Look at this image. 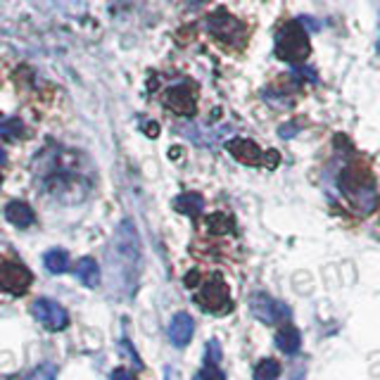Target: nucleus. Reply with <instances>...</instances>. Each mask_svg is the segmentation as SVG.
I'll use <instances>...</instances> for the list:
<instances>
[{
  "label": "nucleus",
  "mask_w": 380,
  "mask_h": 380,
  "mask_svg": "<svg viewBox=\"0 0 380 380\" xmlns=\"http://www.w3.org/2000/svg\"><path fill=\"white\" fill-rule=\"evenodd\" d=\"M226 147H228L230 155H233L235 159H240V162H245V164H259L261 162V150L254 145L252 141L235 138V141H230Z\"/></svg>",
  "instance_id": "10"
},
{
  "label": "nucleus",
  "mask_w": 380,
  "mask_h": 380,
  "mask_svg": "<svg viewBox=\"0 0 380 380\" xmlns=\"http://www.w3.org/2000/svg\"><path fill=\"white\" fill-rule=\"evenodd\" d=\"M164 105L171 112L181 117H193L195 115V95L188 86H176V88H169L164 95Z\"/></svg>",
  "instance_id": "5"
},
{
  "label": "nucleus",
  "mask_w": 380,
  "mask_h": 380,
  "mask_svg": "<svg viewBox=\"0 0 380 380\" xmlns=\"http://www.w3.org/2000/svg\"><path fill=\"white\" fill-rule=\"evenodd\" d=\"M252 311L257 318H261L264 323H276L278 318H287V311L283 305H278L276 300L266 295H257L252 300Z\"/></svg>",
  "instance_id": "8"
},
{
  "label": "nucleus",
  "mask_w": 380,
  "mask_h": 380,
  "mask_svg": "<svg viewBox=\"0 0 380 380\" xmlns=\"http://www.w3.org/2000/svg\"><path fill=\"white\" fill-rule=\"evenodd\" d=\"M76 276L86 287H97L100 285V266L93 257H81L76 264Z\"/></svg>",
  "instance_id": "12"
},
{
  "label": "nucleus",
  "mask_w": 380,
  "mask_h": 380,
  "mask_svg": "<svg viewBox=\"0 0 380 380\" xmlns=\"http://www.w3.org/2000/svg\"><path fill=\"white\" fill-rule=\"evenodd\" d=\"M43 264H45V269L55 276L67 274V269H69V254H67L64 250H50V252H45L43 257Z\"/></svg>",
  "instance_id": "15"
},
{
  "label": "nucleus",
  "mask_w": 380,
  "mask_h": 380,
  "mask_svg": "<svg viewBox=\"0 0 380 380\" xmlns=\"http://www.w3.org/2000/svg\"><path fill=\"white\" fill-rule=\"evenodd\" d=\"M193 331H195L193 316L186 314V311H178V314L171 318V323H169V340L176 347H186L190 342V337H193Z\"/></svg>",
  "instance_id": "7"
},
{
  "label": "nucleus",
  "mask_w": 380,
  "mask_h": 380,
  "mask_svg": "<svg viewBox=\"0 0 380 380\" xmlns=\"http://www.w3.org/2000/svg\"><path fill=\"white\" fill-rule=\"evenodd\" d=\"M195 380H207V376H204V373H202V371H200V373H198V376H195Z\"/></svg>",
  "instance_id": "24"
},
{
  "label": "nucleus",
  "mask_w": 380,
  "mask_h": 380,
  "mask_svg": "<svg viewBox=\"0 0 380 380\" xmlns=\"http://www.w3.org/2000/svg\"><path fill=\"white\" fill-rule=\"evenodd\" d=\"M209 29H212V34L217 36L219 40H228V38H233V36L243 34L240 24L235 22L233 17H226V14H217V17L209 19Z\"/></svg>",
  "instance_id": "11"
},
{
  "label": "nucleus",
  "mask_w": 380,
  "mask_h": 380,
  "mask_svg": "<svg viewBox=\"0 0 380 380\" xmlns=\"http://www.w3.org/2000/svg\"><path fill=\"white\" fill-rule=\"evenodd\" d=\"M34 276L27 266L17 264V261L3 259L0 261V287H5L8 292H14V295H22L27 292V287L32 285Z\"/></svg>",
  "instance_id": "4"
},
{
  "label": "nucleus",
  "mask_w": 380,
  "mask_h": 380,
  "mask_svg": "<svg viewBox=\"0 0 380 380\" xmlns=\"http://www.w3.org/2000/svg\"><path fill=\"white\" fill-rule=\"evenodd\" d=\"M32 314L45 331H64L67 323H69V314L62 305H58L55 300H48V297H38V300L32 305Z\"/></svg>",
  "instance_id": "3"
},
{
  "label": "nucleus",
  "mask_w": 380,
  "mask_h": 380,
  "mask_svg": "<svg viewBox=\"0 0 380 380\" xmlns=\"http://www.w3.org/2000/svg\"><path fill=\"white\" fill-rule=\"evenodd\" d=\"M209 230H212V233H230V230H233V219L228 217V214H224V212H217V214H212V217H209Z\"/></svg>",
  "instance_id": "17"
},
{
  "label": "nucleus",
  "mask_w": 380,
  "mask_h": 380,
  "mask_svg": "<svg viewBox=\"0 0 380 380\" xmlns=\"http://www.w3.org/2000/svg\"><path fill=\"white\" fill-rule=\"evenodd\" d=\"M117 248H119V254L131 264L141 257V240H138V233L131 222H124L117 228Z\"/></svg>",
  "instance_id": "6"
},
{
  "label": "nucleus",
  "mask_w": 380,
  "mask_h": 380,
  "mask_svg": "<svg viewBox=\"0 0 380 380\" xmlns=\"http://www.w3.org/2000/svg\"><path fill=\"white\" fill-rule=\"evenodd\" d=\"M112 380H138V378L131 371H126V368H117V371H112Z\"/></svg>",
  "instance_id": "21"
},
{
  "label": "nucleus",
  "mask_w": 380,
  "mask_h": 380,
  "mask_svg": "<svg viewBox=\"0 0 380 380\" xmlns=\"http://www.w3.org/2000/svg\"><path fill=\"white\" fill-rule=\"evenodd\" d=\"M195 302L202 307L204 311H212V314H226L230 309V292L228 285L224 283L222 276H214L209 283H204L200 287V292L195 295Z\"/></svg>",
  "instance_id": "1"
},
{
  "label": "nucleus",
  "mask_w": 380,
  "mask_h": 380,
  "mask_svg": "<svg viewBox=\"0 0 380 380\" xmlns=\"http://www.w3.org/2000/svg\"><path fill=\"white\" fill-rule=\"evenodd\" d=\"M145 131H147V136H150V138H155L157 133H159V126H157V124H147Z\"/></svg>",
  "instance_id": "22"
},
{
  "label": "nucleus",
  "mask_w": 380,
  "mask_h": 380,
  "mask_svg": "<svg viewBox=\"0 0 380 380\" xmlns=\"http://www.w3.org/2000/svg\"><path fill=\"white\" fill-rule=\"evenodd\" d=\"M3 214H5V219H8L12 226H17V228H29V226L36 222L34 209L29 207L27 202H22V200H12V202H8Z\"/></svg>",
  "instance_id": "9"
},
{
  "label": "nucleus",
  "mask_w": 380,
  "mask_h": 380,
  "mask_svg": "<svg viewBox=\"0 0 380 380\" xmlns=\"http://www.w3.org/2000/svg\"><path fill=\"white\" fill-rule=\"evenodd\" d=\"M186 283H188V285L198 283V274H195V271H193V274H190V276H188V278H186Z\"/></svg>",
  "instance_id": "23"
},
{
  "label": "nucleus",
  "mask_w": 380,
  "mask_h": 380,
  "mask_svg": "<svg viewBox=\"0 0 380 380\" xmlns=\"http://www.w3.org/2000/svg\"><path fill=\"white\" fill-rule=\"evenodd\" d=\"M22 124H19V119H5L0 121V136L3 138H17L22 136Z\"/></svg>",
  "instance_id": "18"
},
{
  "label": "nucleus",
  "mask_w": 380,
  "mask_h": 380,
  "mask_svg": "<svg viewBox=\"0 0 380 380\" xmlns=\"http://www.w3.org/2000/svg\"><path fill=\"white\" fill-rule=\"evenodd\" d=\"M174 207L181 214H186V217H198L204 207V200H202V195H198V193H183L174 200Z\"/></svg>",
  "instance_id": "14"
},
{
  "label": "nucleus",
  "mask_w": 380,
  "mask_h": 380,
  "mask_svg": "<svg viewBox=\"0 0 380 380\" xmlns=\"http://www.w3.org/2000/svg\"><path fill=\"white\" fill-rule=\"evenodd\" d=\"M281 376V364L274 359H261L254 366V380H276Z\"/></svg>",
  "instance_id": "16"
},
{
  "label": "nucleus",
  "mask_w": 380,
  "mask_h": 380,
  "mask_svg": "<svg viewBox=\"0 0 380 380\" xmlns=\"http://www.w3.org/2000/svg\"><path fill=\"white\" fill-rule=\"evenodd\" d=\"M276 345H278V349L283 354L300 352V345H302L300 331H297L295 326H290V323H285V326L278 331V335H276Z\"/></svg>",
  "instance_id": "13"
},
{
  "label": "nucleus",
  "mask_w": 380,
  "mask_h": 380,
  "mask_svg": "<svg viewBox=\"0 0 380 380\" xmlns=\"http://www.w3.org/2000/svg\"><path fill=\"white\" fill-rule=\"evenodd\" d=\"M55 376H58V368H55L53 364H43V366L36 368L34 376L29 380H55Z\"/></svg>",
  "instance_id": "20"
},
{
  "label": "nucleus",
  "mask_w": 380,
  "mask_h": 380,
  "mask_svg": "<svg viewBox=\"0 0 380 380\" xmlns=\"http://www.w3.org/2000/svg\"><path fill=\"white\" fill-rule=\"evenodd\" d=\"M278 53L287 62H302L309 55V40L300 24H287L278 38Z\"/></svg>",
  "instance_id": "2"
},
{
  "label": "nucleus",
  "mask_w": 380,
  "mask_h": 380,
  "mask_svg": "<svg viewBox=\"0 0 380 380\" xmlns=\"http://www.w3.org/2000/svg\"><path fill=\"white\" fill-rule=\"evenodd\" d=\"M204 364H209V366H219V364H222V347H219L217 340H209L207 359H204Z\"/></svg>",
  "instance_id": "19"
}]
</instances>
